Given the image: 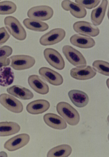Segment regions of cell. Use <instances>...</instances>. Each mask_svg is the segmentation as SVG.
Wrapping results in <instances>:
<instances>
[{
    "mask_svg": "<svg viewBox=\"0 0 109 157\" xmlns=\"http://www.w3.org/2000/svg\"><path fill=\"white\" fill-rule=\"evenodd\" d=\"M56 109L58 113L67 123L71 126L77 125L80 121V116L77 111L70 104L65 101L58 104Z\"/></svg>",
    "mask_w": 109,
    "mask_h": 157,
    "instance_id": "6da1fadb",
    "label": "cell"
},
{
    "mask_svg": "<svg viewBox=\"0 0 109 157\" xmlns=\"http://www.w3.org/2000/svg\"><path fill=\"white\" fill-rule=\"evenodd\" d=\"M4 22L8 31L15 39L21 41L26 39V31L17 18L12 16H8L5 18Z\"/></svg>",
    "mask_w": 109,
    "mask_h": 157,
    "instance_id": "7a4b0ae2",
    "label": "cell"
},
{
    "mask_svg": "<svg viewBox=\"0 0 109 157\" xmlns=\"http://www.w3.org/2000/svg\"><path fill=\"white\" fill-rule=\"evenodd\" d=\"M62 52L68 61L76 67H83L87 66L86 60L83 55L71 46H63Z\"/></svg>",
    "mask_w": 109,
    "mask_h": 157,
    "instance_id": "3957f363",
    "label": "cell"
},
{
    "mask_svg": "<svg viewBox=\"0 0 109 157\" xmlns=\"http://www.w3.org/2000/svg\"><path fill=\"white\" fill-rule=\"evenodd\" d=\"M53 15L52 8L47 5L33 7L29 9L27 13V16L31 19L41 21L50 19Z\"/></svg>",
    "mask_w": 109,
    "mask_h": 157,
    "instance_id": "277c9868",
    "label": "cell"
},
{
    "mask_svg": "<svg viewBox=\"0 0 109 157\" xmlns=\"http://www.w3.org/2000/svg\"><path fill=\"white\" fill-rule=\"evenodd\" d=\"M10 66L16 70L21 71L29 69L32 67L36 63L35 58L29 55H13L9 58Z\"/></svg>",
    "mask_w": 109,
    "mask_h": 157,
    "instance_id": "5b68a950",
    "label": "cell"
},
{
    "mask_svg": "<svg viewBox=\"0 0 109 157\" xmlns=\"http://www.w3.org/2000/svg\"><path fill=\"white\" fill-rule=\"evenodd\" d=\"M66 35L65 30L61 28L53 29L43 35L39 42L43 46L54 45L61 42L64 39Z\"/></svg>",
    "mask_w": 109,
    "mask_h": 157,
    "instance_id": "8992f818",
    "label": "cell"
},
{
    "mask_svg": "<svg viewBox=\"0 0 109 157\" xmlns=\"http://www.w3.org/2000/svg\"><path fill=\"white\" fill-rule=\"evenodd\" d=\"M43 55L45 59L52 67L59 70L64 69L65 60L57 51L51 48H47L44 51Z\"/></svg>",
    "mask_w": 109,
    "mask_h": 157,
    "instance_id": "52a82bcc",
    "label": "cell"
},
{
    "mask_svg": "<svg viewBox=\"0 0 109 157\" xmlns=\"http://www.w3.org/2000/svg\"><path fill=\"white\" fill-rule=\"evenodd\" d=\"M0 103L7 109L13 113H21L23 110V105L20 101L6 94L0 95Z\"/></svg>",
    "mask_w": 109,
    "mask_h": 157,
    "instance_id": "ba28073f",
    "label": "cell"
},
{
    "mask_svg": "<svg viewBox=\"0 0 109 157\" xmlns=\"http://www.w3.org/2000/svg\"><path fill=\"white\" fill-rule=\"evenodd\" d=\"M30 139L29 135L23 133L16 136L9 140L4 145V148L10 151L19 150L29 143Z\"/></svg>",
    "mask_w": 109,
    "mask_h": 157,
    "instance_id": "9c48e42d",
    "label": "cell"
},
{
    "mask_svg": "<svg viewBox=\"0 0 109 157\" xmlns=\"http://www.w3.org/2000/svg\"><path fill=\"white\" fill-rule=\"evenodd\" d=\"M74 31L79 34L89 36L96 37L100 34L98 27L90 22L86 21H79L73 25Z\"/></svg>",
    "mask_w": 109,
    "mask_h": 157,
    "instance_id": "30bf717a",
    "label": "cell"
},
{
    "mask_svg": "<svg viewBox=\"0 0 109 157\" xmlns=\"http://www.w3.org/2000/svg\"><path fill=\"white\" fill-rule=\"evenodd\" d=\"M39 73L43 79L52 85L58 86L63 84V79L62 76L50 68L41 67L39 70Z\"/></svg>",
    "mask_w": 109,
    "mask_h": 157,
    "instance_id": "8fae6325",
    "label": "cell"
},
{
    "mask_svg": "<svg viewBox=\"0 0 109 157\" xmlns=\"http://www.w3.org/2000/svg\"><path fill=\"white\" fill-rule=\"evenodd\" d=\"M96 70L90 66L83 67H76L70 71L71 76L77 80H85L92 79L96 75Z\"/></svg>",
    "mask_w": 109,
    "mask_h": 157,
    "instance_id": "7c38bea8",
    "label": "cell"
},
{
    "mask_svg": "<svg viewBox=\"0 0 109 157\" xmlns=\"http://www.w3.org/2000/svg\"><path fill=\"white\" fill-rule=\"evenodd\" d=\"M61 5L63 9L66 11H70L73 16L77 18H83L87 14V11L85 8L69 0L62 1Z\"/></svg>",
    "mask_w": 109,
    "mask_h": 157,
    "instance_id": "4fadbf2b",
    "label": "cell"
},
{
    "mask_svg": "<svg viewBox=\"0 0 109 157\" xmlns=\"http://www.w3.org/2000/svg\"><path fill=\"white\" fill-rule=\"evenodd\" d=\"M70 41L73 45L82 49L92 48L96 44L95 41L91 37L79 34L72 35Z\"/></svg>",
    "mask_w": 109,
    "mask_h": 157,
    "instance_id": "5bb4252c",
    "label": "cell"
},
{
    "mask_svg": "<svg viewBox=\"0 0 109 157\" xmlns=\"http://www.w3.org/2000/svg\"><path fill=\"white\" fill-rule=\"evenodd\" d=\"M28 81L30 87L37 93L46 95L49 93V88L48 85L39 76L31 75L29 77Z\"/></svg>",
    "mask_w": 109,
    "mask_h": 157,
    "instance_id": "9a60e30c",
    "label": "cell"
},
{
    "mask_svg": "<svg viewBox=\"0 0 109 157\" xmlns=\"http://www.w3.org/2000/svg\"><path fill=\"white\" fill-rule=\"evenodd\" d=\"M50 107L48 101L44 99H39L32 101L27 105V112L32 115H38L47 111Z\"/></svg>",
    "mask_w": 109,
    "mask_h": 157,
    "instance_id": "2e32d148",
    "label": "cell"
},
{
    "mask_svg": "<svg viewBox=\"0 0 109 157\" xmlns=\"http://www.w3.org/2000/svg\"><path fill=\"white\" fill-rule=\"evenodd\" d=\"M43 121L50 127L58 130L66 128L67 125L64 119L58 115L54 113H48L43 117Z\"/></svg>",
    "mask_w": 109,
    "mask_h": 157,
    "instance_id": "e0dca14e",
    "label": "cell"
},
{
    "mask_svg": "<svg viewBox=\"0 0 109 157\" xmlns=\"http://www.w3.org/2000/svg\"><path fill=\"white\" fill-rule=\"evenodd\" d=\"M68 95L72 102L77 107H84L88 103L89 97L83 91L77 90H71L69 92Z\"/></svg>",
    "mask_w": 109,
    "mask_h": 157,
    "instance_id": "ac0fdd59",
    "label": "cell"
},
{
    "mask_svg": "<svg viewBox=\"0 0 109 157\" xmlns=\"http://www.w3.org/2000/svg\"><path fill=\"white\" fill-rule=\"evenodd\" d=\"M108 4L107 0H103L100 4L93 9L91 14V20L96 26L100 25L105 17Z\"/></svg>",
    "mask_w": 109,
    "mask_h": 157,
    "instance_id": "d6986e66",
    "label": "cell"
},
{
    "mask_svg": "<svg viewBox=\"0 0 109 157\" xmlns=\"http://www.w3.org/2000/svg\"><path fill=\"white\" fill-rule=\"evenodd\" d=\"M6 90L9 94L22 100H30L34 97L30 90L19 85H14L8 88Z\"/></svg>",
    "mask_w": 109,
    "mask_h": 157,
    "instance_id": "ffe728a7",
    "label": "cell"
},
{
    "mask_svg": "<svg viewBox=\"0 0 109 157\" xmlns=\"http://www.w3.org/2000/svg\"><path fill=\"white\" fill-rule=\"evenodd\" d=\"M20 125L13 122H0V136H9L15 134L21 130Z\"/></svg>",
    "mask_w": 109,
    "mask_h": 157,
    "instance_id": "44dd1931",
    "label": "cell"
},
{
    "mask_svg": "<svg viewBox=\"0 0 109 157\" xmlns=\"http://www.w3.org/2000/svg\"><path fill=\"white\" fill-rule=\"evenodd\" d=\"M14 73L9 67L0 69V86L7 87L12 85L14 79Z\"/></svg>",
    "mask_w": 109,
    "mask_h": 157,
    "instance_id": "7402d4cb",
    "label": "cell"
},
{
    "mask_svg": "<svg viewBox=\"0 0 109 157\" xmlns=\"http://www.w3.org/2000/svg\"><path fill=\"white\" fill-rule=\"evenodd\" d=\"M23 23L27 29L36 32H44L49 28V25L46 23L30 18H25Z\"/></svg>",
    "mask_w": 109,
    "mask_h": 157,
    "instance_id": "603a6c76",
    "label": "cell"
},
{
    "mask_svg": "<svg viewBox=\"0 0 109 157\" xmlns=\"http://www.w3.org/2000/svg\"><path fill=\"white\" fill-rule=\"evenodd\" d=\"M71 147L66 144L59 145L53 147L48 152V157H67L72 152Z\"/></svg>",
    "mask_w": 109,
    "mask_h": 157,
    "instance_id": "cb8c5ba5",
    "label": "cell"
},
{
    "mask_svg": "<svg viewBox=\"0 0 109 157\" xmlns=\"http://www.w3.org/2000/svg\"><path fill=\"white\" fill-rule=\"evenodd\" d=\"M93 68L98 72L103 75L109 76V63L102 60H96L92 63Z\"/></svg>",
    "mask_w": 109,
    "mask_h": 157,
    "instance_id": "d4e9b609",
    "label": "cell"
},
{
    "mask_svg": "<svg viewBox=\"0 0 109 157\" xmlns=\"http://www.w3.org/2000/svg\"><path fill=\"white\" fill-rule=\"evenodd\" d=\"M16 5L10 1H5L0 2V15L10 14L16 11Z\"/></svg>",
    "mask_w": 109,
    "mask_h": 157,
    "instance_id": "484cf974",
    "label": "cell"
},
{
    "mask_svg": "<svg viewBox=\"0 0 109 157\" xmlns=\"http://www.w3.org/2000/svg\"><path fill=\"white\" fill-rule=\"evenodd\" d=\"M75 2L85 8L91 9L97 6L101 1H93V0H76Z\"/></svg>",
    "mask_w": 109,
    "mask_h": 157,
    "instance_id": "4316f807",
    "label": "cell"
},
{
    "mask_svg": "<svg viewBox=\"0 0 109 157\" xmlns=\"http://www.w3.org/2000/svg\"><path fill=\"white\" fill-rule=\"evenodd\" d=\"M13 52L12 48L8 45H4L0 48V60L7 58L11 56Z\"/></svg>",
    "mask_w": 109,
    "mask_h": 157,
    "instance_id": "83f0119b",
    "label": "cell"
},
{
    "mask_svg": "<svg viewBox=\"0 0 109 157\" xmlns=\"http://www.w3.org/2000/svg\"><path fill=\"white\" fill-rule=\"evenodd\" d=\"M10 35L4 27L0 28V45L3 44L10 38Z\"/></svg>",
    "mask_w": 109,
    "mask_h": 157,
    "instance_id": "f1b7e54d",
    "label": "cell"
},
{
    "mask_svg": "<svg viewBox=\"0 0 109 157\" xmlns=\"http://www.w3.org/2000/svg\"><path fill=\"white\" fill-rule=\"evenodd\" d=\"M10 60L9 58H6L0 60V69L3 67H7L10 63Z\"/></svg>",
    "mask_w": 109,
    "mask_h": 157,
    "instance_id": "f546056e",
    "label": "cell"
}]
</instances>
